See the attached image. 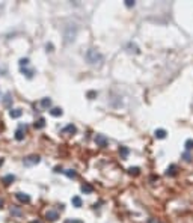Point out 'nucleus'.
Segmentation results:
<instances>
[{
    "instance_id": "nucleus-1",
    "label": "nucleus",
    "mask_w": 193,
    "mask_h": 223,
    "mask_svg": "<svg viewBox=\"0 0 193 223\" xmlns=\"http://www.w3.org/2000/svg\"><path fill=\"white\" fill-rule=\"evenodd\" d=\"M86 60L89 65H92V66H101L103 65V62H104V56L101 54V53L98 50H95V48H89L86 51Z\"/></svg>"
},
{
    "instance_id": "nucleus-2",
    "label": "nucleus",
    "mask_w": 193,
    "mask_h": 223,
    "mask_svg": "<svg viewBox=\"0 0 193 223\" xmlns=\"http://www.w3.org/2000/svg\"><path fill=\"white\" fill-rule=\"evenodd\" d=\"M76 36H77V26L76 24H67L65 27H63V41H65V44L73 42L76 39Z\"/></svg>"
},
{
    "instance_id": "nucleus-3",
    "label": "nucleus",
    "mask_w": 193,
    "mask_h": 223,
    "mask_svg": "<svg viewBox=\"0 0 193 223\" xmlns=\"http://www.w3.org/2000/svg\"><path fill=\"white\" fill-rule=\"evenodd\" d=\"M41 161V157L39 155H29V157H26L23 163H24V166H35V164H38Z\"/></svg>"
},
{
    "instance_id": "nucleus-4",
    "label": "nucleus",
    "mask_w": 193,
    "mask_h": 223,
    "mask_svg": "<svg viewBox=\"0 0 193 223\" xmlns=\"http://www.w3.org/2000/svg\"><path fill=\"white\" fill-rule=\"evenodd\" d=\"M95 143L101 148H106L107 145H109V140H107V137L104 134H96L95 136Z\"/></svg>"
},
{
    "instance_id": "nucleus-5",
    "label": "nucleus",
    "mask_w": 193,
    "mask_h": 223,
    "mask_svg": "<svg viewBox=\"0 0 193 223\" xmlns=\"http://www.w3.org/2000/svg\"><path fill=\"white\" fill-rule=\"evenodd\" d=\"M15 198H17L21 204H29V202H30V196H29L27 193L18 192V193H15Z\"/></svg>"
},
{
    "instance_id": "nucleus-6",
    "label": "nucleus",
    "mask_w": 193,
    "mask_h": 223,
    "mask_svg": "<svg viewBox=\"0 0 193 223\" xmlns=\"http://www.w3.org/2000/svg\"><path fill=\"white\" fill-rule=\"evenodd\" d=\"M45 219L50 220V222H56L59 219V213H57V211L50 210V211H47V213H45Z\"/></svg>"
},
{
    "instance_id": "nucleus-7",
    "label": "nucleus",
    "mask_w": 193,
    "mask_h": 223,
    "mask_svg": "<svg viewBox=\"0 0 193 223\" xmlns=\"http://www.w3.org/2000/svg\"><path fill=\"white\" fill-rule=\"evenodd\" d=\"M24 128H26V125H20L18 130L15 131V139H17L18 142H21V140L24 139V131H23Z\"/></svg>"
},
{
    "instance_id": "nucleus-8",
    "label": "nucleus",
    "mask_w": 193,
    "mask_h": 223,
    "mask_svg": "<svg viewBox=\"0 0 193 223\" xmlns=\"http://www.w3.org/2000/svg\"><path fill=\"white\" fill-rule=\"evenodd\" d=\"M21 115H23V110H21V109H11V110H9V116H11L12 119L20 118Z\"/></svg>"
},
{
    "instance_id": "nucleus-9",
    "label": "nucleus",
    "mask_w": 193,
    "mask_h": 223,
    "mask_svg": "<svg viewBox=\"0 0 193 223\" xmlns=\"http://www.w3.org/2000/svg\"><path fill=\"white\" fill-rule=\"evenodd\" d=\"M50 115L55 116V118H59V116L63 115V110L61 107H53V109H50Z\"/></svg>"
},
{
    "instance_id": "nucleus-10",
    "label": "nucleus",
    "mask_w": 193,
    "mask_h": 223,
    "mask_svg": "<svg viewBox=\"0 0 193 223\" xmlns=\"http://www.w3.org/2000/svg\"><path fill=\"white\" fill-rule=\"evenodd\" d=\"M166 130H163V128H158V130H155L154 131V136H155V139H164L166 137Z\"/></svg>"
},
{
    "instance_id": "nucleus-11",
    "label": "nucleus",
    "mask_w": 193,
    "mask_h": 223,
    "mask_svg": "<svg viewBox=\"0 0 193 223\" xmlns=\"http://www.w3.org/2000/svg\"><path fill=\"white\" fill-rule=\"evenodd\" d=\"M71 204L76 206V208H80V206H82V204H83V200H82V198H80V196H73Z\"/></svg>"
},
{
    "instance_id": "nucleus-12",
    "label": "nucleus",
    "mask_w": 193,
    "mask_h": 223,
    "mask_svg": "<svg viewBox=\"0 0 193 223\" xmlns=\"http://www.w3.org/2000/svg\"><path fill=\"white\" fill-rule=\"evenodd\" d=\"M176 169H178V167H176L175 164H170V166L168 167V171H166V175H168V177H175V175H176Z\"/></svg>"
},
{
    "instance_id": "nucleus-13",
    "label": "nucleus",
    "mask_w": 193,
    "mask_h": 223,
    "mask_svg": "<svg viewBox=\"0 0 193 223\" xmlns=\"http://www.w3.org/2000/svg\"><path fill=\"white\" fill-rule=\"evenodd\" d=\"M63 133H69V134H76V133H77V128H76V125L69 124V125H67L65 128H63Z\"/></svg>"
},
{
    "instance_id": "nucleus-14",
    "label": "nucleus",
    "mask_w": 193,
    "mask_h": 223,
    "mask_svg": "<svg viewBox=\"0 0 193 223\" xmlns=\"http://www.w3.org/2000/svg\"><path fill=\"white\" fill-rule=\"evenodd\" d=\"M41 107L50 109V107H51V100H50V98H42V100H41Z\"/></svg>"
},
{
    "instance_id": "nucleus-15",
    "label": "nucleus",
    "mask_w": 193,
    "mask_h": 223,
    "mask_svg": "<svg viewBox=\"0 0 193 223\" xmlns=\"http://www.w3.org/2000/svg\"><path fill=\"white\" fill-rule=\"evenodd\" d=\"M44 127H45V119L44 118H39L38 121L35 122V128L36 130H41V128H44Z\"/></svg>"
},
{
    "instance_id": "nucleus-16",
    "label": "nucleus",
    "mask_w": 193,
    "mask_h": 223,
    "mask_svg": "<svg viewBox=\"0 0 193 223\" xmlns=\"http://www.w3.org/2000/svg\"><path fill=\"white\" fill-rule=\"evenodd\" d=\"M119 154H121L122 158H127L128 154H130V149H128L127 146H121V148H119Z\"/></svg>"
},
{
    "instance_id": "nucleus-17",
    "label": "nucleus",
    "mask_w": 193,
    "mask_h": 223,
    "mask_svg": "<svg viewBox=\"0 0 193 223\" xmlns=\"http://www.w3.org/2000/svg\"><path fill=\"white\" fill-rule=\"evenodd\" d=\"M82 192L83 193H92L94 192V187L91 184H83L82 185Z\"/></svg>"
},
{
    "instance_id": "nucleus-18",
    "label": "nucleus",
    "mask_w": 193,
    "mask_h": 223,
    "mask_svg": "<svg viewBox=\"0 0 193 223\" xmlns=\"http://www.w3.org/2000/svg\"><path fill=\"white\" fill-rule=\"evenodd\" d=\"M3 104L6 106V107H9L11 104H12V98H11V94L8 92L6 95H5V98H3Z\"/></svg>"
},
{
    "instance_id": "nucleus-19",
    "label": "nucleus",
    "mask_w": 193,
    "mask_h": 223,
    "mask_svg": "<svg viewBox=\"0 0 193 223\" xmlns=\"http://www.w3.org/2000/svg\"><path fill=\"white\" fill-rule=\"evenodd\" d=\"M14 179H15V177H14V175H6V177H3V179H2V181H3V184L9 185L11 183L14 181Z\"/></svg>"
},
{
    "instance_id": "nucleus-20",
    "label": "nucleus",
    "mask_w": 193,
    "mask_h": 223,
    "mask_svg": "<svg viewBox=\"0 0 193 223\" xmlns=\"http://www.w3.org/2000/svg\"><path fill=\"white\" fill-rule=\"evenodd\" d=\"M184 146H186V152L192 151V149H193V139H189V140H186Z\"/></svg>"
},
{
    "instance_id": "nucleus-21",
    "label": "nucleus",
    "mask_w": 193,
    "mask_h": 223,
    "mask_svg": "<svg viewBox=\"0 0 193 223\" xmlns=\"http://www.w3.org/2000/svg\"><path fill=\"white\" fill-rule=\"evenodd\" d=\"M63 173H65L68 178H76V177H77V172H76V171H73V169H68V171H63Z\"/></svg>"
},
{
    "instance_id": "nucleus-22",
    "label": "nucleus",
    "mask_w": 193,
    "mask_h": 223,
    "mask_svg": "<svg viewBox=\"0 0 193 223\" xmlns=\"http://www.w3.org/2000/svg\"><path fill=\"white\" fill-rule=\"evenodd\" d=\"M21 72H23L27 78H32V77H33V70H26V68H21Z\"/></svg>"
},
{
    "instance_id": "nucleus-23",
    "label": "nucleus",
    "mask_w": 193,
    "mask_h": 223,
    "mask_svg": "<svg viewBox=\"0 0 193 223\" xmlns=\"http://www.w3.org/2000/svg\"><path fill=\"white\" fill-rule=\"evenodd\" d=\"M128 173L133 175V177H137V175L140 173V169H139V167H130V169H128Z\"/></svg>"
},
{
    "instance_id": "nucleus-24",
    "label": "nucleus",
    "mask_w": 193,
    "mask_h": 223,
    "mask_svg": "<svg viewBox=\"0 0 193 223\" xmlns=\"http://www.w3.org/2000/svg\"><path fill=\"white\" fill-rule=\"evenodd\" d=\"M18 65H20L21 68L27 66V65H29V59H27V57H21V59L18 60Z\"/></svg>"
},
{
    "instance_id": "nucleus-25",
    "label": "nucleus",
    "mask_w": 193,
    "mask_h": 223,
    "mask_svg": "<svg viewBox=\"0 0 193 223\" xmlns=\"http://www.w3.org/2000/svg\"><path fill=\"white\" fill-rule=\"evenodd\" d=\"M134 5H136L134 0H125V6H127V8H133Z\"/></svg>"
},
{
    "instance_id": "nucleus-26",
    "label": "nucleus",
    "mask_w": 193,
    "mask_h": 223,
    "mask_svg": "<svg viewBox=\"0 0 193 223\" xmlns=\"http://www.w3.org/2000/svg\"><path fill=\"white\" fill-rule=\"evenodd\" d=\"M183 158H184V161H187V163H190V161H192V157H190V154H189V152H184Z\"/></svg>"
},
{
    "instance_id": "nucleus-27",
    "label": "nucleus",
    "mask_w": 193,
    "mask_h": 223,
    "mask_svg": "<svg viewBox=\"0 0 193 223\" xmlns=\"http://www.w3.org/2000/svg\"><path fill=\"white\" fill-rule=\"evenodd\" d=\"M96 95H98V94H96V92H94V91H91V92H88V98H89V100H94V98L96 97Z\"/></svg>"
},
{
    "instance_id": "nucleus-28",
    "label": "nucleus",
    "mask_w": 193,
    "mask_h": 223,
    "mask_svg": "<svg viewBox=\"0 0 193 223\" xmlns=\"http://www.w3.org/2000/svg\"><path fill=\"white\" fill-rule=\"evenodd\" d=\"M65 223H83L82 220H71V219H68V220H65Z\"/></svg>"
},
{
    "instance_id": "nucleus-29",
    "label": "nucleus",
    "mask_w": 193,
    "mask_h": 223,
    "mask_svg": "<svg viewBox=\"0 0 193 223\" xmlns=\"http://www.w3.org/2000/svg\"><path fill=\"white\" fill-rule=\"evenodd\" d=\"M45 48H47V51H53V44H47Z\"/></svg>"
},
{
    "instance_id": "nucleus-30",
    "label": "nucleus",
    "mask_w": 193,
    "mask_h": 223,
    "mask_svg": "<svg viewBox=\"0 0 193 223\" xmlns=\"http://www.w3.org/2000/svg\"><path fill=\"white\" fill-rule=\"evenodd\" d=\"M55 172H56V173H59V172H63V171H62V167L56 166V167H55Z\"/></svg>"
},
{
    "instance_id": "nucleus-31",
    "label": "nucleus",
    "mask_w": 193,
    "mask_h": 223,
    "mask_svg": "<svg viewBox=\"0 0 193 223\" xmlns=\"http://www.w3.org/2000/svg\"><path fill=\"white\" fill-rule=\"evenodd\" d=\"M148 223H158V222H155L154 219H149V220H148Z\"/></svg>"
},
{
    "instance_id": "nucleus-32",
    "label": "nucleus",
    "mask_w": 193,
    "mask_h": 223,
    "mask_svg": "<svg viewBox=\"0 0 193 223\" xmlns=\"http://www.w3.org/2000/svg\"><path fill=\"white\" fill-rule=\"evenodd\" d=\"M3 163H5V160H3V158H0V167L3 166Z\"/></svg>"
},
{
    "instance_id": "nucleus-33",
    "label": "nucleus",
    "mask_w": 193,
    "mask_h": 223,
    "mask_svg": "<svg viewBox=\"0 0 193 223\" xmlns=\"http://www.w3.org/2000/svg\"><path fill=\"white\" fill-rule=\"evenodd\" d=\"M30 223H41V222H38V220H35V222H30Z\"/></svg>"
}]
</instances>
